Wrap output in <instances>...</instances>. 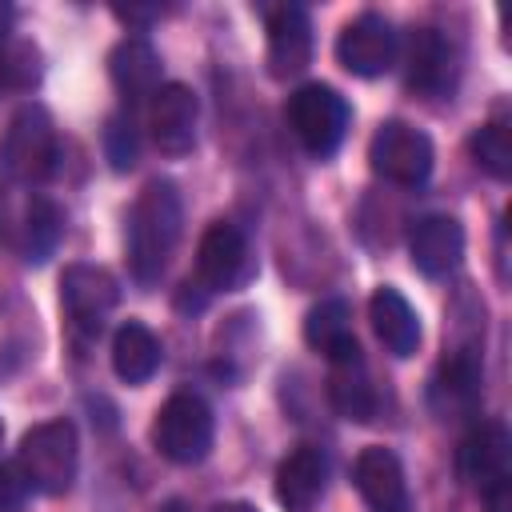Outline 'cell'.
Here are the masks:
<instances>
[{
    "label": "cell",
    "mask_w": 512,
    "mask_h": 512,
    "mask_svg": "<svg viewBox=\"0 0 512 512\" xmlns=\"http://www.w3.org/2000/svg\"><path fill=\"white\" fill-rule=\"evenodd\" d=\"M180 192L168 180L144 184L128 216V264L140 284H156L180 240Z\"/></svg>",
    "instance_id": "cell-1"
},
{
    "label": "cell",
    "mask_w": 512,
    "mask_h": 512,
    "mask_svg": "<svg viewBox=\"0 0 512 512\" xmlns=\"http://www.w3.org/2000/svg\"><path fill=\"white\" fill-rule=\"evenodd\" d=\"M80 468V440L72 420H44L36 424L16 448V472L32 492L60 496L72 488Z\"/></svg>",
    "instance_id": "cell-2"
},
{
    "label": "cell",
    "mask_w": 512,
    "mask_h": 512,
    "mask_svg": "<svg viewBox=\"0 0 512 512\" xmlns=\"http://www.w3.org/2000/svg\"><path fill=\"white\" fill-rule=\"evenodd\" d=\"M152 444L172 464H200L212 448V408L196 392H176L152 420Z\"/></svg>",
    "instance_id": "cell-3"
},
{
    "label": "cell",
    "mask_w": 512,
    "mask_h": 512,
    "mask_svg": "<svg viewBox=\"0 0 512 512\" xmlns=\"http://www.w3.org/2000/svg\"><path fill=\"white\" fill-rule=\"evenodd\" d=\"M0 164L20 184H40L56 168V128L40 104H24L0 140Z\"/></svg>",
    "instance_id": "cell-4"
},
{
    "label": "cell",
    "mask_w": 512,
    "mask_h": 512,
    "mask_svg": "<svg viewBox=\"0 0 512 512\" xmlns=\"http://www.w3.org/2000/svg\"><path fill=\"white\" fill-rule=\"evenodd\" d=\"M288 120L296 140L312 156H332L348 132V100L328 84H304L288 100Z\"/></svg>",
    "instance_id": "cell-5"
},
{
    "label": "cell",
    "mask_w": 512,
    "mask_h": 512,
    "mask_svg": "<svg viewBox=\"0 0 512 512\" xmlns=\"http://www.w3.org/2000/svg\"><path fill=\"white\" fill-rule=\"evenodd\" d=\"M368 160H372V172L384 176L388 184L420 188L432 176V140L404 120H384L372 132Z\"/></svg>",
    "instance_id": "cell-6"
},
{
    "label": "cell",
    "mask_w": 512,
    "mask_h": 512,
    "mask_svg": "<svg viewBox=\"0 0 512 512\" xmlns=\"http://www.w3.org/2000/svg\"><path fill=\"white\" fill-rule=\"evenodd\" d=\"M252 276V252L236 224L212 220L196 244V280L208 292H232Z\"/></svg>",
    "instance_id": "cell-7"
},
{
    "label": "cell",
    "mask_w": 512,
    "mask_h": 512,
    "mask_svg": "<svg viewBox=\"0 0 512 512\" xmlns=\"http://www.w3.org/2000/svg\"><path fill=\"white\" fill-rule=\"evenodd\" d=\"M60 300H64L68 320L80 332L96 336L104 328V320L112 316L120 288H116V276L100 264H68L60 276Z\"/></svg>",
    "instance_id": "cell-8"
},
{
    "label": "cell",
    "mask_w": 512,
    "mask_h": 512,
    "mask_svg": "<svg viewBox=\"0 0 512 512\" xmlns=\"http://www.w3.org/2000/svg\"><path fill=\"white\" fill-rule=\"evenodd\" d=\"M396 52H400V36L376 12H364V16L348 20L344 32L336 36V60L352 76H384L396 64Z\"/></svg>",
    "instance_id": "cell-9"
},
{
    "label": "cell",
    "mask_w": 512,
    "mask_h": 512,
    "mask_svg": "<svg viewBox=\"0 0 512 512\" xmlns=\"http://www.w3.org/2000/svg\"><path fill=\"white\" fill-rule=\"evenodd\" d=\"M196 120H200V100L188 84H160L148 100V128L160 152L180 156L196 144Z\"/></svg>",
    "instance_id": "cell-10"
},
{
    "label": "cell",
    "mask_w": 512,
    "mask_h": 512,
    "mask_svg": "<svg viewBox=\"0 0 512 512\" xmlns=\"http://www.w3.org/2000/svg\"><path fill=\"white\" fill-rule=\"evenodd\" d=\"M508 460H512V436L500 420H480L456 448V472L464 484L472 488H492L496 480L508 476Z\"/></svg>",
    "instance_id": "cell-11"
},
{
    "label": "cell",
    "mask_w": 512,
    "mask_h": 512,
    "mask_svg": "<svg viewBox=\"0 0 512 512\" xmlns=\"http://www.w3.org/2000/svg\"><path fill=\"white\" fill-rule=\"evenodd\" d=\"M312 60V20L300 4H280L268 12V72L276 80L300 76Z\"/></svg>",
    "instance_id": "cell-12"
},
{
    "label": "cell",
    "mask_w": 512,
    "mask_h": 512,
    "mask_svg": "<svg viewBox=\"0 0 512 512\" xmlns=\"http://www.w3.org/2000/svg\"><path fill=\"white\" fill-rule=\"evenodd\" d=\"M352 480H356L360 496L368 500V508H376V512H404L408 508L404 468H400L396 452H388L380 444L364 448L352 464Z\"/></svg>",
    "instance_id": "cell-13"
},
{
    "label": "cell",
    "mask_w": 512,
    "mask_h": 512,
    "mask_svg": "<svg viewBox=\"0 0 512 512\" xmlns=\"http://www.w3.org/2000/svg\"><path fill=\"white\" fill-rule=\"evenodd\" d=\"M412 264L424 276H448L464 256V228L452 216H420L408 236Z\"/></svg>",
    "instance_id": "cell-14"
},
{
    "label": "cell",
    "mask_w": 512,
    "mask_h": 512,
    "mask_svg": "<svg viewBox=\"0 0 512 512\" xmlns=\"http://www.w3.org/2000/svg\"><path fill=\"white\" fill-rule=\"evenodd\" d=\"M324 484H328V464L320 448L304 444L276 468V500L284 512H316Z\"/></svg>",
    "instance_id": "cell-15"
},
{
    "label": "cell",
    "mask_w": 512,
    "mask_h": 512,
    "mask_svg": "<svg viewBox=\"0 0 512 512\" xmlns=\"http://www.w3.org/2000/svg\"><path fill=\"white\" fill-rule=\"evenodd\" d=\"M108 72H112V84L116 92L128 100V104H140V100H152V92L160 88V56L148 40L140 36H128L112 48L108 56Z\"/></svg>",
    "instance_id": "cell-16"
},
{
    "label": "cell",
    "mask_w": 512,
    "mask_h": 512,
    "mask_svg": "<svg viewBox=\"0 0 512 512\" xmlns=\"http://www.w3.org/2000/svg\"><path fill=\"white\" fill-rule=\"evenodd\" d=\"M452 76H456L452 44L436 28H416L408 40V84L416 92L440 96L444 88H452Z\"/></svg>",
    "instance_id": "cell-17"
},
{
    "label": "cell",
    "mask_w": 512,
    "mask_h": 512,
    "mask_svg": "<svg viewBox=\"0 0 512 512\" xmlns=\"http://www.w3.org/2000/svg\"><path fill=\"white\" fill-rule=\"evenodd\" d=\"M368 320L392 356H412L420 348V316L396 288H376L368 300Z\"/></svg>",
    "instance_id": "cell-18"
},
{
    "label": "cell",
    "mask_w": 512,
    "mask_h": 512,
    "mask_svg": "<svg viewBox=\"0 0 512 512\" xmlns=\"http://www.w3.org/2000/svg\"><path fill=\"white\" fill-rule=\"evenodd\" d=\"M304 340H308V348L324 352L328 364H332V360L360 356V344H356V332H352V308H348L340 296L320 300V304L304 316Z\"/></svg>",
    "instance_id": "cell-19"
},
{
    "label": "cell",
    "mask_w": 512,
    "mask_h": 512,
    "mask_svg": "<svg viewBox=\"0 0 512 512\" xmlns=\"http://www.w3.org/2000/svg\"><path fill=\"white\" fill-rule=\"evenodd\" d=\"M328 396H332V408L344 416V420H356V424H368L376 420V388L368 380V368H364V356H348V360H332V376H328Z\"/></svg>",
    "instance_id": "cell-20"
},
{
    "label": "cell",
    "mask_w": 512,
    "mask_h": 512,
    "mask_svg": "<svg viewBox=\"0 0 512 512\" xmlns=\"http://www.w3.org/2000/svg\"><path fill=\"white\" fill-rule=\"evenodd\" d=\"M112 368L124 384H144L160 368V340L140 320H128L112 336Z\"/></svg>",
    "instance_id": "cell-21"
},
{
    "label": "cell",
    "mask_w": 512,
    "mask_h": 512,
    "mask_svg": "<svg viewBox=\"0 0 512 512\" xmlns=\"http://www.w3.org/2000/svg\"><path fill=\"white\" fill-rule=\"evenodd\" d=\"M64 240V212L48 200V196H36L24 212V228H20V256L28 264H44Z\"/></svg>",
    "instance_id": "cell-22"
},
{
    "label": "cell",
    "mask_w": 512,
    "mask_h": 512,
    "mask_svg": "<svg viewBox=\"0 0 512 512\" xmlns=\"http://www.w3.org/2000/svg\"><path fill=\"white\" fill-rule=\"evenodd\" d=\"M436 396H444V412H472L480 404V360L472 348H460L444 360Z\"/></svg>",
    "instance_id": "cell-23"
},
{
    "label": "cell",
    "mask_w": 512,
    "mask_h": 512,
    "mask_svg": "<svg viewBox=\"0 0 512 512\" xmlns=\"http://www.w3.org/2000/svg\"><path fill=\"white\" fill-rule=\"evenodd\" d=\"M468 152L488 176H496V180L512 176V132H508V124H500V120L480 124L468 140Z\"/></svg>",
    "instance_id": "cell-24"
},
{
    "label": "cell",
    "mask_w": 512,
    "mask_h": 512,
    "mask_svg": "<svg viewBox=\"0 0 512 512\" xmlns=\"http://www.w3.org/2000/svg\"><path fill=\"white\" fill-rule=\"evenodd\" d=\"M40 48L32 40H4L0 44V84L8 88H32L40 80Z\"/></svg>",
    "instance_id": "cell-25"
},
{
    "label": "cell",
    "mask_w": 512,
    "mask_h": 512,
    "mask_svg": "<svg viewBox=\"0 0 512 512\" xmlns=\"http://www.w3.org/2000/svg\"><path fill=\"white\" fill-rule=\"evenodd\" d=\"M104 144H108V160L112 168H132L136 164V128L128 116H112L108 120V132H104Z\"/></svg>",
    "instance_id": "cell-26"
},
{
    "label": "cell",
    "mask_w": 512,
    "mask_h": 512,
    "mask_svg": "<svg viewBox=\"0 0 512 512\" xmlns=\"http://www.w3.org/2000/svg\"><path fill=\"white\" fill-rule=\"evenodd\" d=\"M484 504H488V512H512V476L484 488Z\"/></svg>",
    "instance_id": "cell-27"
},
{
    "label": "cell",
    "mask_w": 512,
    "mask_h": 512,
    "mask_svg": "<svg viewBox=\"0 0 512 512\" xmlns=\"http://www.w3.org/2000/svg\"><path fill=\"white\" fill-rule=\"evenodd\" d=\"M208 512H260V508L256 504H244V500H228V504H216Z\"/></svg>",
    "instance_id": "cell-28"
},
{
    "label": "cell",
    "mask_w": 512,
    "mask_h": 512,
    "mask_svg": "<svg viewBox=\"0 0 512 512\" xmlns=\"http://www.w3.org/2000/svg\"><path fill=\"white\" fill-rule=\"evenodd\" d=\"M0 228H4V200H0Z\"/></svg>",
    "instance_id": "cell-29"
},
{
    "label": "cell",
    "mask_w": 512,
    "mask_h": 512,
    "mask_svg": "<svg viewBox=\"0 0 512 512\" xmlns=\"http://www.w3.org/2000/svg\"><path fill=\"white\" fill-rule=\"evenodd\" d=\"M0 444H4V420H0Z\"/></svg>",
    "instance_id": "cell-30"
}]
</instances>
